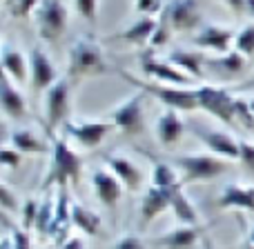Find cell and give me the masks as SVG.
<instances>
[{
	"label": "cell",
	"instance_id": "obj_28",
	"mask_svg": "<svg viewBox=\"0 0 254 249\" xmlns=\"http://www.w3.org/2000/svg\"><path fill=\"white\" fill-rule=\"evenodd\" d=\"M71 223H74L76 229H80L87 236H98L103 227V220L96 211L87 209L83 202L71 200Z\"/></svg>",
	"mask_w": 254,
	"mask_h": 249
},
{
	"label": "cell",
	"instance_id": "obj_46",
	"mask_svg": "<svg viewBox=\"0 0 254 249\" xmlns=\"http://www.w3.org/2000/svg\"><path fill=\"white\" fill-rule=\"evenodd\" d=\"M0 249H13V245H11V238H9V234L2 238V241H0Z\"/></svg>",
	"mask_w": 254,
	"mask_h": 249
},
{
	"label": "cell",
	"instance_id": "obj_4",
	"mask_svg": "<svg viewBox=\"0 0 254 249\" xmlns=\"http://www.w3.org/2000/svg\"><path fill=\"white\" fill-rule=\"evenodd\" d=\"M176 169L181 171V183H210L230 169V162L214 153H183L176 158Z\"/></svg>",
	"mask_w": 254,
	"mask_h": 249
},
{
	"label": "cell",
	"instance_id": "obj_22",
	"mask_svg": "<svg viewBox=\"0 0 254 249\" xmlns=\"http://www.w3.org/2000/svg\"><path fill=\"white\" fill-rule=\"evenodd\" d=\"M205 58L207 56L201 53L198 49H185V47H176L167 53V60L194 80H203V76H205Z\"/></svg>",
	"mask_w": 254,
	"mask_h": 249
},
{
	"label": "cell",
	"instance_id": "obj_12",
	"mask_svg": "<svg viewBox=\"0 0 254 249\" xmlns=\"http://www.w3.org/2000/svg\"><path fill=\"white\" fill-rule=\"evenodd\" d=\"M61 78L56 71V65L52 58L45 53L43 47H31L29 49V83L34 92L45 94L56 80Z\"/></svg>",
	"mask_w": 254,
	"mask_h": 249
},
{
	"label": "cell",
	"instance_id": "obj_19",
	"mask_svg": "<svg viewBox=\"0 0 254 249\" xmlns=\"http://www.w3.org/2000/svg\"><path fill=\"white\" fill-rule=\"evenodd\" d=\"M172 192L174 189H163V187H154V185H149V189L145 192V196L140 198V227H145V225H149L154 218H158V216L163 214V211H167L172 207Z\"/></svg>",
	"mask_w": 254,
	"mask_h": 249
},
{
	"label": "cell",
	"instance_id": "obj_10",
	"mask_svg": "<svg viewBox=\"0 0 254 249\" xmlns=\"http://www.w3.org/2000/svg\"><path fill=\"white\" fill-rule=\"evenodd\" d=\"M163 13L167 16L172 29L179 34H188V31H198L201 29V7L198 0H170L163 7Z\"/></svg>",
	"mask_w": 254,
	"mask_h": 249
},
{
	"label": "cell",
	"instance_id": "obj_23",
	"mask_svg": "<svg viewBox=\"0 0 254 249\" xmlns=\"http://www.w3.org/2000/svg\"><path fill=\"white\" fill-rule=\"evenodd\" d=\"M216 205H219V209L254 211V185H241V183L225 185Z\"/></svg>",
	"mask_w": 254,
	"mask_h": 249
},
{
	"label": "cell",
	"instance_id": "obj_7",
	"mask_svg": "<svg viewBox=\"0 0 254 249\" xmlns=\"http://www.w3.org/2000/svg\"><path fill=\"white\" fill-rule=\"evenodd\" d=\"M145 96H147V94L138 89V92L127 96L125 100H121L119 105L112 109V125L123 136H127V138L138 136L145 127V111H143Z\"/></svg>",
	"mask_w": 254,
	"mask_h": 249
},
{
	"label": "cell",
	"instance_id": "obj_20",
	"mask_svg": "<svg viewBox=\"0 0 254 249\" xmlns=\"http://www.w3.org/2000/svg\"><path fill=\"white\" fill-rule=\"evenodd\" d=\"M2 74L9 76L18 87L29 83V56H25L20 49L9 45L7 40L2 43Z\"/></svg>",
	"mask_w": 254,
	"mask_h": 249
},
{
	"label": "cell",
	"instance_id": "obj_49",
	"mask_svg": "<svg viewBox=\"0 0 254 249\" xmlns=\"http://www.w3.org/2000/svg\"><path fill=\"white\" fill-rule=\"evenodd\" d=\"M250 105H252V109H254V98H252V100H250Z\"/></svg>",
	"mask_w": 254,
	"mask_h": 249
},
{
	"label": "cell",
	"instance_id": "obj_18",
	"mask_svg": "<svg viewBox=\"0 0 254 249\" xmlns=\"http://www.w3.org/2000/svg\"><path fill=\"white\" fill-rule=\"evenodd\" d=\"M185 134V123L181 118V111L176 109H165L161 116L156 118L154 125V136H156L158 145H163L165 149H172L181 143Z\"/></svg>",
	"mask_w": 254,
	"mask_h": 249
},
{
	"label": "cell",
	"instance_id": "obj_3",
	"mask_svg": "<svg viewBox=\"0 0 254 249\" xmlns=\"http://www.w3.org/2000/svg\"><path fill=\"white\" fill-rule=\"evenodd\" d=\"M121 78L127 80L129 85H134L136 89L154 96L156 100H161L167 109H176V111H194L198 109V98H196V89L190 87H174V85H161L154 80H138L134 76L121 71Z\"/></svg>",
	"mask_w": 254,
	"mask_h": 249
},
{
	"label": "cell",
	"instance_id": "obj_11",
	"mask_svg": "<svg viewBox=\"0 0 254 249\" xmlns=\"http://www.w3.org/2000/svg\"><path fill=\"white\" fill-rule=\"evenodd\" d=\"M112 127L114 125L105 123V120H67L65 136H69L74 143H78L85 149H96L107 138Z\"/></svg>",
	"mask_w": 254,
	"mask_h": 249
},
{
	"label": "cell",
	"instance_id": "obj_39",
	"mask_svg": "<svg viewBox=\"0 0 254 249\" xmlns=\"http://www.w3.org/2000/svg\"><path fill=\"white\" fill-rule=\"evenodd\" d=\"M163 0H134V9L138 16H156L158 11H163Z\"/></svg>",
	"mask_w": 254,
	"mask_h": 249
},
{
	"label": "cell",
	"instance_id": "obj_15",
	"mask_svg": "<svg viewBox=\"0 0 254 249\" xmlns=\"http://www.w3.org/2000/svg\"><path fill=\"white\" fill-rule=\"evenodd\" d=\"M234 34L232 29L228 27H221V25H205L194 34L192 43L196 49H207V51H216V53H228L232 51V45H234Z\"/></svg>",
	"mask_w": 254,
	"mask_h": 249
},
{
	"label": "cell",
	"instance_id": "obj_9",
	"mask_svg": "<svg viewBox=\"0 0 254 249\" xmlns=\"http://www.w3.org/2000/svg\"><path fill=\"white\" fill-rule=\"evenodd\" d=\"M138 65H140V74H145L149 80H154V83L174 85V87H192V85H196V80L190 78L188 74H183V71L176 65H172L167 58L161 60V58H156L152 51H145L143 56L138 58Z\"/></svg>",
	"mask_w": 254,
	"mask_h": 249
},
{
	"label": "cell",
	"instance_id": "obj_29",
	"mask_svg": "<svg viewBox=\"0 0 254 249\" xmlns=\"http://www.w3.org/2000/svg\"><path fill=\"white\" fill-rule=\"evenodd\" d=\"M172 211H174L176 220L179 225H198V214H196V207L190 202V198L183 194V185L174 187L172 192Z\"/></svg>",
	"mask_w": 254,
	"mask_h": 249
},
{
	"label": "cell",
	"instance_id": "obj_43",
	"mask_svg": "<svg viewBox=\"0 0 254 249\" xmlns=\"http://www.w3.org/2000/svg\"><path fill=\"white\" fill-rule=\"evenodd\" d=\"M114 249H145V243L138 236H134V234H127V236H121L116 241Z\"/></svg>",
	"mask_w": 254,
	"mask_h": 249
},
{
	"label": "cell",
	"instance_id": "obj_8",
	"mask_svg": "<svg viewBox=\"0 0 254 249\" xmlns=\"http://www.w3.org/2000/svg\"><path fill=\"white\" fill-rule=\"evenodd\" d=\"M196 98H198V109L201 111L221 120L223 125L234 123V100L237 98L225 87H219V85H198Z\"/></svg>",
	"mask_w": 254,
	"mask_h": 249
},
{
	"label": "cell",
	"instance_id": "obj_32",
	"mask_svg": "<svg viewBox=\"0 0 254 249\" xmlns=\"http://www.w3.org/2000/svg\"><path fill=\"white\" fill-rule=\"evenodd\" d=\"M234 123L241 125L246 131H254V109L250 100H246V98L234 100Z\"/></svg>",
	"mask_w": 254,
	"mask_h": 249
},
{
	"label": "cell",
	"instance_id": "obj_40",
	"mask_svg": "<svg viewBox=\"0 0 254 249\" xmlns=\"http://www.w3.org/2000/svg\"><path fill=\"white\" fill-rule=\"evenodd\" d=\"M40 2H43V0H13L11 13L16 18H27V16H31V13L38 9Z\"/></svg>",
	"mask_w": 254,
	"mask_h": 249
},
{
	"label": "cell",
	"instance_id": "obj_21",
	"mask_svg": "<svg viewBox=\"0 0 254 249\" xmlns=\"http://www.w3.org/2000/svg\"><path fill=\"white\" fill-rule=\"evenodd\" d=\"M0 105H2V114L7 116V118L16 120V123L27 116L25 96L20 94L18 85L4 74H2V78H0Z\"/></svg>",
	"mask_w": 254,
	"mask_h": 249
},
{
	"label": "cell",
	"instance_id": "obj_38",
	"mask_svg": "<svg viewBox=\"0 0 254 249\" xmlns=\"http://www.w3.org/2000/svg\"><path fill=\"white\" fill-rule=\"evenodd\" d=\"M20 162H22V151H18L11 145H4L2 151H0V165H2L4 169H18Z\"/></svg>",
	"mask_w": 254,
	"mask_h": 249
},
{
	"label": "cell",
	"instance_id": "obj_44",
	"mask_svg": "<svg viewBox=\"0 0 254 249\" xmlns=\"http://www.w3.org/2000/svg\"><path fill=\"white\" fill-rule=\"evenodd\" d=\"M223 4L237 16H243L248 13V0H223Z\"/></svg>",
	"mask_w": 254,
	"mask_h": 249
},
{
	"label": "cell",
	"instance_id": "obj_27",
	"mask_svg": "<svg viewBox=\"0 0 254 249\" xmlns=\"http://www.w3.org/2000/svg\"><path fill=\"white\" fill-rule=\"evenodd\" d=\"M198 236H201V227L198 225H179L176 229L167 232L165 236L156 238L154 243L167 249H190L196 245Z\"/></svg>",
	"mask_w": 254,
	"mask_h": 249
},
{
	"label": "cell",
	"instance_id": "obj_1",
	"mask_svg": "<svg viewBox=\"0 0 254 249\" xmlns=\"http://www.w3.org/2000/svg\"><path fill=\"white\" fill-rule=\"evenodd\" d=\"M107 60L103 47L96 38L92 36H78L74 45L69 47V58H67V71L69 78L80 80V78H94V76L107 74Z\"/></svg>",
	"mask_w": 254,
	"mask_h": 249
},
{
	"label": "cell",
	"instance_id": "obj_41",
	"mask_svg": "<svg viewBox=\"0 0 254 249\" xmlns=\"http://www.w3.org/2000/svg\"><path fill=\"white\" fill-rule=\"evenodd\" d=\"M9 238H11L13 249H31V238L27 229H13V232H9Z\"/></svg>",
	"mask_w": 254,
	"mask_h": 249
},
{
	"label": "cell",
	"instance_id": "obj_31",
	"mask_svg": "<svg viewBox=\"0 0 254 249\" xmlns=\"http://www.w3.org/2000/svg\"><path fill=\"white\" fill-rule=\"evenodd\" d=\"M54 209H56V202L52 196H45L38 205V218H36V232L40 236H49V227H52L54 220Z\"/></svg>",
	"mask_w": 254,
	"mask_h": 249
},
{
	"label": "cell",
	"instance_id": "obj_26",
	"mask_svg": "<svg viewBox=\"0 0 254 249\" xmlns=\"http://www.w3.org/2000/svg\"><path fill=\"white\" fill-rule=\"evenodd\" d=\"M205 67L216 71L221 78H232V76H239L241 71H246L248 58L234 49V51L228 53H219L216 58H205Z\"/></svg>",
	"mask_w": 254,
	"mask_h": 249
},
{
	"label": "cell",
	"instance_id": "obj_33",
	"mask_svg": "<svg viewBox=\"0 0 254 249\" xmlns=\"http://www.w3.org/2000/svg\"><path fill=\"white\" fill-rule=\"evenodd\" d=\"M234 49H237L239 53H243L246 58L254 56V22L241 27V29L237 31V38H234Z\"/></svg>",
	"mask_w": 254,
	"mask_h": 249
},
{
	"label": "cell",
	"instance_id": "obj_6",
	"mask_svg": "<svg viewBox=\"0 0 254 249\" xmlns=\"http://www.w3.org/2000/svg\"><path fill=\"white\" fill-rule=\"evenodd\" d=\"M71 111V85L69 76H61L45 92V129L49 134L58 131L67 123Z\"/></svg>",
	"mask_w": 254,
	"mask_h": 249
},
{
	"label": "cell",
	"instance_id": "obj_50",
	"mask_svg": "<svg viewBox=\"0 0 254 249\" xmlns=\"http://www.w3.org/2000/svg\"><path fill=\"white\" fill-rule=\"evenodd\" d=\"M4 2H7V4H9V2H11V4H13V0H4Z\"/></svg>",
	"mask_w": 254,
	"mask_h": 249
},
{
	"label": "cell",
	"instance_id": "obj_34",
	"mask_svg": "<svg viewBox=\"0 0 254 249\" xmlns=\"http://www.w3.org/2000/svg\"><path fill=\"white\" fill-rule=\"evenodd\" d=\"M172 25L170 20H167V16L161 11V18L156 20V29H154L152 34V40H149V47L152 49H158V47H165L167 43H170V36H172Z\"/></svg>",
	"mask_w": 254,
	"mask_h": 249
},
{
	"label": "cell",
	"instance_id": "obj_5",
	"mask_svg": "<svg viewBox=\"0 0 254 249\" xmlns=\"http://www.w3.org/2000/svg\"><path fill=\"white\" fill-rule=\"evenodd\" d=\"M34 20L45 43H58L69 27V9L63 0H43L34 11Z\"/></svg>",
	"mask_w": 254,
	"mask_h": 249
},
{
	"label": "cell",
	"instance_id": "obj_17",
	"mask_svg": "<svg viewBox=\"0 0 254 249\" xmlns=\"http://www.w3.org/2000/svg\"><path fill=\"white\" fill-rule=\"evenodd\" d=\"M107 167L114 171V176L123 183V187L127 192L136 194L143 189V169L131 160L129 156H123V153H112V156L105 158Z\"/></svg>",
	"mask_w": 254,
	"mask_h": 249
},
{
	"label": "cell",
	"instance_id": "obj_16",
	"mask_svg": "<svg viewBox=\"0 0 254 249\" xmlns=\"http://www.w3.org/2000/svg\"><path fill=\"white\" fill-rule=\"evenodd\" d=\"M71 200H69V192L67 185L56 187V209H54V220L49 227V238L56 241L58 245L69 238V227H71Z\"/></svg>",
	"mask_w": 254,
	"mask_h": 249
},
{
	"label": "cell",
	"instance_id": "obj_45",
	"mask_svg": "<svg viewBox=\"0 0 254 249\" xmlns=\"http://www.w3.org/2000/svg\"><path fill=\"white\" fill-rule=\"evenodd\" d=\"M61 249H85V241L80 236H69L61 245Z\"/></svg>",
	"mask_w": 254,
	"mask_h": 249
},
{
	"label": "cell",
	"instance_id": "obj_37",
	"mask_svg": "<svg viewBox=\"0 0 254 249\" xmlns=\"http://www.w3.org/2000/svg\"><path fill=\"white\" fill-rule=\"evenodd\" d=\"M0 207L4 214H16L18 211V196L7 183L0 185Z\"/></svg>",
	"mask_w": 254,
	"mask_h": 249
},
{
	"label": "cell",
	"instance_id": "obj_25",
	"mask_svg": "<svg viewBox=\"0 0 254 249\" xmlns=\"http://www.w3.org/2000/svg\"><path fill=\"white\" fill-rule=\"evenodd\" d=\"M9 145L22 153H52V145L29 127H16L9 134Z\"/></svg>",
	"mask_w": 254,
	"mask_h": 249
},
{
	"label": "cell",
	"instance_id": "obj_36",
	"mask_svg": "<svg viewBox=\"0 0 254 249\" xmlns=\"http://www.w3.org/2000/svg\"><path fill=\"white\" fill-rule=\"evenodd\" d=\"M74 7L78 11V16L83 20H87L89 25H96L98 20V0H74Z\"/></svg>",
	"mask_w": 254,
	"mask_h": 249
},
{
	"label": "cell",
	"instance_id": "obj_42",
	"mask_svg": "<svg viewBox=\"0 0 254 249\" xmlns=\"http://www.w3.org/2000/svg\"><path fill=\"white\" fill-rule=\"evenodd\" d=\"M239 160L243 162V167H248L250 171H254V143H250V140H241Z\"/></svg>",
	"mask_w": 254,
	"mask_h": 249
},
{
	"label": "cell",
	"instance_id": "obj_13",
	"mask_svg": "<svg viewBox=\"0 0 254 249\" xmlns=\"http://www.w3.org/2000/svg\"><path fill=\"white\" fill-rule=\"evenodd\" d=\"M194 136H198V140L205 145L210 153L225 158V160H239L241 140H237L232 134L223 129H196L194 127Z\"/></svg>",
	"mask_w": 254,
	"mask_h": 249
},
{
	"label": "cell",
	"instance_id": "obj_2",
	"mask_svg": "<svg viewBox=\"0 0 254 249\" xmlns=\"http://www.w3.org/2000/svg\"><path fill=\"white\" fill-rule=\"evenodd\" d=\"M49 167L43 180V189L63 187V185H78L83 174V160L74 149L67 145L65 138H54L52 153H49Z\"/></svg>",
	"mask_w": 254,
	"mask_h": 249
},
{
	"label": "cell",
	"instance_id": "obj_51",
	"mask_svg": "<svg viewBox=\"0 0 254 249\" xmlns=\"http://www.w3.org/2000/svg\"><path fill=\"white\" fill-rule=\"evenodd\" d=\"M246 249H254V245H248V247H246Z\"/></svg>",
	"mask_w": 254,
	"mask_h": 249
},
{
	"label": "cell",
	"instance_id": "obj_14",
	"mask_svg": "<svg viewBox=\"0 0 254 249\" xmlns=\"http://www.w3.org/2000/svg\"><path fill=\"white\" fill-rule=\"evenodd\" d=\"M92 187H94L96 198L101 200V205H105L107 209H114L121 202L123 192H125L123 183L116 178L110 167H96L92 171Z\"/></svg>",
	"mask_w": 254,
	"mask_h": 249
},
{
	"label": "cell",
	"instance_id": "obj_48",
	"mask_svg": "<svg viewBox=\"0 0 254 249\" xmlns=\"http://www.w3.org/2000/svg\"><path fill=\"white\" fill-rule=\"evenodd\" d=\"M250 241H252V245H254V225H252V229H250Z\"/></svg>",
	"mask_w": 254,
	"mask_h": 249
},
{
	"label": "cell",
	"instance_id": "obj_35",
	"mask_svg": "<svg viewBox=\"0 0 254 249\" xmlns=\"http://www.w3.org/2000/svg\"><path fill=\"white\" fill-rule=\"evenodd\" d=\"M38 205L40 200H34V198H27L20 207V220H22V229H36V218H38Z\"/></svg>",
	"mask_w": 254,
	"mask_h": 249
},
{
	"label": "cell",
	"instance_id": "obj_47",
	"mask_svg": "<svg viewBox=\"0 0 254 249\" xmlns=\"http://www.w3.org/2000/svg\"><path fill=\"white\" fill-rule=\"evenodd\" d=\"M248 16L254 18V0H248Z\"/></svg>",
	"mask_w": 254,
	"mask_h": 249
},
{
	"label": "cell",
	"instance_id": "obj_24",
	"mask_svg": "<svg viewBox=\"0 0 254 249\" xmlns=\"http://www.w3.org/2000/svg\"><path fill=\"white\" fill-rule=\"evenodd\" d=\"M154 29H156V18L140 16V18H136L129 27H125L123 31H116V34L112 36V40H123L127 45L140 47V45H149Z\"/></svg>",
	"mask_w": 254,
	"mask_h": 249
},
{
	"label": "cell",
	"instance_id": "obj_30",
	"mask_svg": "<svg viewBox=\"0 0 254 249\" xmlns=\"http://www.w3.org/2000/svg\"><path fill=\"white\" fill-rule=\"evenodd\" d=\"M149 183L154 187H163V189H174L179 187V171H176V165H170V162L163 160H154L152 162V176H149Z\"/></svg>",
	"mask_w": 254,
	"mask_h": 249
}]
</instances>
